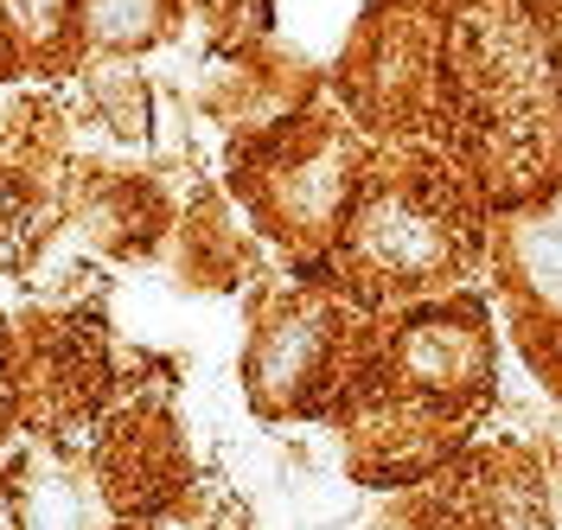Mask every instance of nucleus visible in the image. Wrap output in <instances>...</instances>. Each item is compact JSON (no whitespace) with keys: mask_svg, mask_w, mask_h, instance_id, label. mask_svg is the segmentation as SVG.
<instances>
[{"mask_svg":"<svg viewBox=\"0 0 562 530\" xmlns=\"http://www.w3.org/2000/svg\"><path fill=\"white\" fill-rule=\"evenodd\" d=\"M364 249H371L384 269H396V275H416L428 262H441V230H435V217H422L416 205L384 199V205L364 212Z\"/></svg>","mask_w":562,"mask_h":530,"instance_id":"nucleus-1","label":"nucleus"},{"mask_svg":"<svg viewBox=\"0 0 562 530\" xmlns=\"http://www.w3.org/2000/svg\"><path fill=\"white\" fill-rule=\"evenodd\" d=\"M518 262H525L530 287L562 307V212L525 224V237H518Z\"/></svg>","mask_w":562,"mask_h":530,"instance_id":"nucleus-2","label":"nucleus"},{"mask_svg":"<svg viewBox=\"0 0 562 530\" xmlns=\"http://www.w3.org/2000/svg\"><path fill=\"white\" fill-rule=\"evenodd\" d=\"M147 20V0H97V26L103 33H128Z\"/></svg>","mask_w":562,"mask_h":530,"instance_id":"nucleus-3","label":"nucleus"},{"mask_svg":"<svg viewBox=\"0 0 562 530\" xmlns=\"http://www.w3.org/2000/svg\"><path fill=\"white\" fill-rule=\"evenodd\" d=\"M7 7H13V20H20V26L52 33V20H58V7H65V0H7Z\"/></svg>","mask_w":562,"mask_h":530,"instance_id":"nucleus-4","label":"nucleus"}]
</instances>
